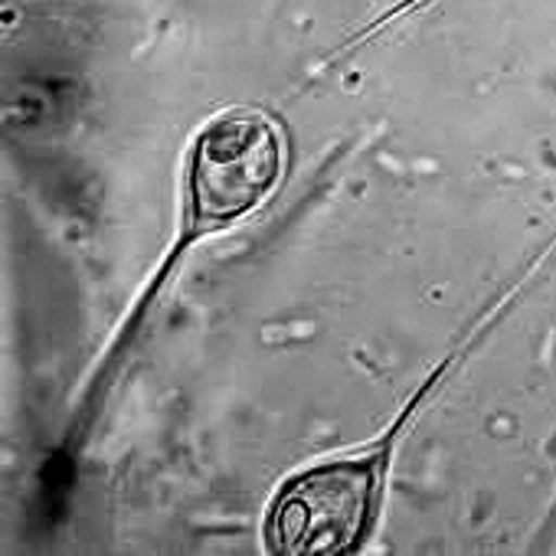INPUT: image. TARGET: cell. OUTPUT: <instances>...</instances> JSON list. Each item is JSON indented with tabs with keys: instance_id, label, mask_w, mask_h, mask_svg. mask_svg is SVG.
<instances>
[{
	"instance_id": "cell-2",
	"label": "cell",
	"mask_w": 556,
	"mask_h": 556,
	"mask_svg": "<svg viewBox=\"0 0 556 556\" xmlns=\"http://www.w3.org/2000/svg\"><path fill=\"white\" fill-rule=\"evenodd\" d=\"M282 170V141L265 115L239 112L210 125L190 161V206L200 226L255 210Z\"/></svg>"
},
{
	"instance_id": "cell-1",
	"label": "cell",
	"mask_w": 556,
	"mask_h": 556,
	"mask_svg": "<svg viewBox=\"0 0 556 556\" xmlns=\"http://www.w3.org/2000/svg\"><path fill=\"white\" fill-rule=\"evenodd\" d=\"M374 494V462H331L299 475L271 507V549L286 556H338L354 549L370 523Z\"/></svg>"
}]
</instances>
